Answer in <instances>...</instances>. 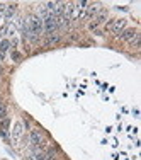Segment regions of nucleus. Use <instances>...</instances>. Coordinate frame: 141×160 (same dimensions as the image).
Instances as JSON below:
<instances>
[{
    "mask_svg": "<svg viewBox=\"0 0 141 160\" xmlns=\"http://www.w3.org/2000/svg\"><path fill=\"white\" fill-rule=\"evenodd\" d=\"M16 9H17V5H14V3H12V5H7V7H5V10H3V17H5L7 21H9V19L12 17L14 14H16Z\"/></svg>",
    "mask_w": 141,
    "mask_h": 160,
    "instance_id": "8",
    "label": "nucleus"
},
{
    "mask_svg": "<svg viewBox=\"0 0 141 160\" xmlns=\"http://www.w3.org/2000/svg\"><path fill=\"white\" fill-rule=\"evenodd\" d=\"M44 142H46V136L41 129H31L29 131V143L31 145H39V147H44Z\"/></svg>",
    "mask_w": 141,
    "mask_h": 160,
    "instance_id": "3",
    "label": "nucleus"
},
{
    "mask_svg": "<svg viewBox=\"0 0 141 160\" xmlns=\"http://www.w3.org/2000/svg\"><path fill=\"white\" fill-rule=\"evenodd\" d=\"M60 41H61V34L60 32L46 34V38H44V44H48V46H53V44L60 43Z\"/></svg>",
    "mask_w": 141,
    "mask_h": 160,
    "instance_id": "7",
    "label": "nucleus"
},
{
    "mask_svg": "<svg viewBox=\"0 0 141 160\" xmlns=\"http://www.w3.org/2000/svg\"><path fill=\"white\" fill-rule=\"evenodd\" d=\"M43 29L44 34H53V32H58V22H56L55 17L48 19V21L43 22Z\"/></svg>",
    "mask_w": 141,
    "mask_h": 160,
    "instance_id": "4",
    "label": "nucleus"
},
{
    "mask_svg": "<svg viewBox=\"0 0 141 160\" xmlns=\"http://www.w3.org/2000/svg\"><path fill=\"white\" fill-rule=\"evenodd\" d=\"M0 136H2L3 140H9V129H3V128H0Z\"/></svg>",
    "mask_w": 141,
    "mask_h": 160,
    "instance_id": "11",
    "label": "nucleus"
},
{
    "mask_svg": "<svg viewBox=\"0 0 141 160\" xmlns=\"http://www.w3.org/2000/svg\"><path fill=\"white\" fill-rule=\"evenodd\" d=\"M27 24H29V28H31V31L36 34L37 38L41 36V34H44V29H43V21H41L39 17L36 16V14H32V16H29L27 19Z\"/></svg>",
    "mask_w": 141,
    "mask_h": 160,
    "instance_id": "1",
    "label": "nucleus"
},
{
    "mask_svg": "<svg viewBox=\"0 0 141 160\" xmlns=\"http://www.w3.org/2000/svg\"><path fill=\"white\" fill-rule=\"evenodd\" d=\"M138 32L136 29H133V28H126L124 31H121L119 32V39L121 41H124V43H131V39H133V36Z\"/></svg>",
    "mask_w": 141,
    "mask_h": 160,
    "instance_id": "5",
    "label": "nucleus"
},
{
    "mask_svg": "<svg viewBox=\"0 0 141 160\" xmlns=\"http://www.w3.org/2000/svg\"><path fill=\"white\" fill-rule=\"evenodd\" d=\"M126 26H128V21H126V19H116V21L107 22V29L114 34V36H119V32L124 31Z\"/></svg>",
    "mask_w": 141,
    "mask_h": 160,
    "instance_id": "2",
    "label": "nucleus"
},
{
    "mask_svg": "<svg viewBox=\"0 0 141 160\" xmlns=\"http://www.w3.org/2000/svg\"><path fill=\"white\" fill-rule=\"evenodd\" d=\"M9 48H10V41L7 39V38L0 41V55H2V56H5V53L9 51Z\"/></svg>",
    "mask_w": 141,
    "mask_h": 160,
    "instance_id": "9",
    "label": "nucleus"
},
{
    "mask_svg": "<svg viewBox=\"0 0 141 160\" xmlns=\"http://www.w3.org/2000/svg\"><path fill=\"white\" fill-rule=\"evenodd\" d=\"M139 43H141V34L136 32L134 36H133V39H131V43H129V44H131L133 48H139Z\"/></svg>",
    "mask_w": 141,
    "mask_h": 160,
    "instance_id": "10",
    "label": "nucleus"
},
{
    "mask_svg": "<svg viewBox=\"0 0 141 160\" xmlns=\"http://www.w3.org/2000/svg\"><path fill=\"white\" fill-rule=\"evenodd\" d=\"M12 58H14V60H21V55H19V53H16V51H12Z\"/></svg>",
    "mask_w": 141,
    "mask_h": 160,
    "instance_id": "12",
    "label": "nucleus"
},
{
    "mask_svg": "<svg viewBox=\"0 0 141 160\" xmlns=\"http://www.w3.org/2000/svg\"><path fill=\"white\" fill-rule=\"evenodd\" d=\"M22 135H24V126H22V123H16V126L12 129V140L14 143H17L19 140L22 138Z\"/></svg>",
    "mask_w": 141,
    "mask_h": 160,
    "instance_id": "6",
    "label": "nucleus"
}]
</instances>
